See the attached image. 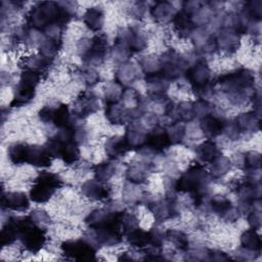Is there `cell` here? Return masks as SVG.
<instances>
[{"instance_id":"cell-22","label":"cell","mask_w":262,"mask_h":262,"mask_svg":"<svg viewBox=\"0 0 262 262\" xmlns=\"http://www.w3.org/2000/svg\"><path fill=\"white\" fill-rule=\"evenodd\" d=\"M237 31L230 27V28H224L220 31L218 34L216 41L217 47H220L224 51H234L237 47V42H238V35Z\"/></svg>"},{"instance_id":"cell-35","label":"cell","mask_w":262,"mask_h":262,"mask_svg":"<svg viewBox=\"0 0 262 262\" xmlns=\"http://www.w3.org/2000/svg\"><path fill=\"white\" fill-rule=\"evenodd\" d=\"M60 45H61V39L45 36V38L40 41V45H39L40 53L43 54L44 56L52 59L53 56L59 50Z\"/></svg>"},{"instance_id":"cell-8","label":"cell","mask_w":262,"mask_h":262,"mask_svg":"<svg viewBox=\"0 0 262 262\" xmlns=\"http://www.w3.org/2000/svg\"><path fill=\"white\" fill-rule=\"evenodd\" d=\"M39 118L44 123H53L56 127L62 129L76 126L68 105L59 103L56 105H46L39 112Z\"/></svg>"},{"instance_id":"cell-6","label":"cell","mask_w":262,"mask_h":262,"mask_svg":"<svg viewBox=\"0 0 262 262\" xmlns=\"http://www.w3.org/2000/svg\"><path fill=\"white\" fill-rule=\"evenodd\" d=\"M41 79V75L32 72V71H24L20 75V79L18 84L14 90V96L10 103L12 107L23 106L29 103L35 95V89Z\"/></svg>"},{"instance_id":"cell-3","label":"cell","mask_w":262,"mask_h":262,"mask_svg":"<svg viewBox=\"0 0 262 262\" xmlns=\"http://www.w3.org/2000/svg\"><path fill=\"white\" fill-rule=\"evenodd\" d=\"M18 228V239H20L26 251L35 254L39 252L46 243V231L36 224L30 216L15 217Z\"/></svg>"},{"instance_id":"cell-29","label":"cell","mask_w":262,"mask_h":262,"mask_svg":"<svg viewBox=\"0 0 262 262\" xmlns=\"http://www.w3.org/2000/svg\"><path fill=\"white\" fill-rule=\"evenodd\" d=\"M235 124L239 132H248V131L252 132L259 128L260 116H258L256 113L242 114L236 118Z\"/></svg>"},{"instance_id":"cell-27","label":"cell","mask_w":262,"mask_h":262,"mask_svg":"<svg viewBox=\"0 0 262 262\" xmlns=\"http://www.w3.org/2000/svg\"><path fill=\"white\" fill-rule=\"evenodd\" d=\"M195 152L199 160L204 163H212L217 157L220 156L216 143L210 139L202 142L196 147Z\"/></svg>"},{"instance_id":"cell-5","label":"cell","mask_w":262,"mask_h":262,"mask_svg":"<svg viewBox=\"0 0 262 262\" xmlns=\"http://www.w3.org/2000/svg\"><path fill=\"white\" fill-rule=\"evenodd\" d=\"M62 185L61 178L52 172L40 173L33 182L30 199L38 204H43L51 199L55 191Z\"/></svg>"},{"instance_id":"cell-14","label":"cell","mask_w":262,"mask_h":262,"mask_svg":"<svg viewBox=\"0 0 262 262\" xmlns=\"http://www.w3.org/2000/svg\"><path fill=\"white\" fill-rule=\"evenodd\" d=\"M171 144L172 143L166 129L157 126L147 133V138L144 146L151 151L160 152L168 148V146H170Z\"/></svg>"},{"instance_id":"cell-33","label":"cell","mask_w":262,"mask_h":262,"mask_svg":"<svg viewBox=\"0 0 262 262\" xmlns=\"http://www.w3.org/2000/svg\"><path fill=\"white\" fill-rule=\"evenodd\" d=\"M137 75L138 72L134 64L129 62L122 63L117 72V82H119L122 86L130 84L137 78Z\"/></svg>"},{"instance_id":"cell-23","label":"cell","mask_w":262,"mask_h":262,"mask_svg":"<svg viewBox=\"0 0 262 262\" xmlns=\"http://www.w3.org/2000/svg\"><path fill=\"white\" fill-rule=\"evenodd\" d=\"M105 151L112 159H119L124 157L129 149L124 136H113L105 142Z\"/></svg>"},{"instance_id":"cell-10","label":"cell","mask_w":262,"mask_h":262,"mask_svg":"<svg viewBox=\"0 0 262 262\" xmlns=\"http://www.w3.org/2000/svg\"><path fill=\"white\" fill-rule=\"evenodd\" d=\"M161 59V74L168 80H175L183 73H186L188 66L187 61L175 51L166 52Z\"/></svg>"},{"instance_id":"cell-44","label":"cell","mask_w":262,"mask_h":262,"mask_svg":"<svg viewBox=\"0 0 262 262\" xmlns=\"http://www.w3.org/2000/svg\"><path fill=\"white\" fill-rule=\"evenodd\" d=\"M82 82L88 86H92L99 81V75L92 69H83L78 72Z\"/></svg>"},{"instance_id":"cell-28","label":"cell","mask_w":262,"mask_h":262,"mask_svg":"<svg viewBox=\"0 0 262 262\" xmlns=\"http://www.w3.org/2000/svg\"><path fill=\"white\" fill-rule=\"evenodd\" d=\"M83 19L85 25L90 30L99 31L102 28L104 21L103 11L100 9V7H91L85 12Z\"/></svg>"},{"instance_id":"cell-45","label":"cell","mask_w":262,"mask_h":262,"mask_svg":"<svg viewBox=\"0 0 262 262\" xmlns=\"http://www.w3.org/2000/svg\"><path fill=\"white\" fill-rule=\"evenodd\" d=\"M149 246H152L156 249L161 248L164 238L166 237V232H164L159 227H152L149 231Z\"/></svg>"},{"instance_id":"cell-36","label":"cell","mask_w":262,"mask_h":262,"mask_svg":"<svg viewBox=\"0 0 262 262\" xmlns=\"http://www.w3.org/2000/svg\"><path fill=\"white\" fill-rule=\"evenodd\" d=\"M116 171V166L112 162H103L94 167L95 179L105 182L107 181Z\"/></svg>"},{"instance_id":"cell-9","label":"cell","mask_w":262,"mask_h":262,"mask_svg":"<svg viewBox=\"0 0 262 262\" xmlns=\"http://www.w3.org/2000/svg\"><path fill=\"white\" fill-rule=\"evenodd\" d=\"M62 254L75 260H94L96 249L94 245L85 238L71 239L61 244Z\"/></svg>"},{"instance_id":"cell-37","label":"cell","mask_w":262,"mask_h":262,"mask_svg":"<svg viewBox=\"0 0 262 262\" xmlns=\"http://www.w3.org/2000/svg\"><path fill=\"white\" fill-rule=\"evenodd\" d=\"M27 144L25 143H14L8 148V158L10 162L14 165L25 164Z\"/></svg>"},{"instance_id":"cell-4","label":"cell","mask_w":262,"mask_h":262,"mask_svg":"<svg viewBox=\"0 0 262 262\" xmlns=\"http://www.w3.org/2000/svg\"><path fill=\"white\" fill-rule=\"evenodd\" d=\"M209 181L210 175L204 169L203 165L195 163L180 176L175 183V188L178 191L193 192L195 195L207 194Z\"/></svg>"},{"instance_id":"cell-20","label":"cell","mask_w":262,"mask_h":262,"mask_svg":"<svg viewBox=\"0 0 262 262\" xmlns=\"http://www.w3.org/2000/svg\"><path fill=\"white\" fill-rule=\"evenodd\" d=\"M211 210L225 220L235 218V211L228 199L223 195H215L210 200Z\"/></svg>"},{"instance_id":"cell-7","label":"cell","mask_w":262,"mask_h":262,"mask_svg":"<svg viewBox=\"0 0 262 262\" xmlns=\"http://www.w3.org/2000/svg\"><path fill=\"white\" fill-rule=\"evenodd\" d=\"M106 49L107 40L103 34L95 35L90 40L84 42L82 48H80L83 61L89 66L100 64L104 59Z\"/></svg>"},{"instance_id":"cell-2","label":"cell","mask_w":262,"mask_h":262,"mask_svg":"<svg viewBox=\"0 0 262 262\" xmlns=\"http://www.w3.org/2000/svg\"><path fill=\"white\" fill-rule=\"evenodd\" d=\"M218 83L221 89L228 94L229 98L235 99L236 102H241L248 91L252 89L254 85V76L249 70L242 69L220 77Z\"/></svg>"},{"instance_id":"cell-16","label":"cell","mask_w":262,"mask_h":262,"mask_svg":"<svg viewBox=\"0 0 262 262\" xmlns=\"http://www.w3.org/2000/svg\"><path fill=\"white\" fill-rule=\"evenodd\" d=\"M149 210L158 221H165L177 215L176 204L173 199H163L149 204Z\"/></svg>"},{"instance_id":"cell-19","label":"cell","mask_w":262,"mask_h":262,"mask_svg":"<svg viewBox=\"0 0 262 262\" xmlns=\"http://www.w3.org/2000/svg\"><path fill=\"white\" fill-rule=\"evenodd\" d=\"M82 193L91 200H105L111 194V188L99 180H88L82 187Z\"/></svg>"},{"instance_id":"cell-31","label":"cell","mask_w":262,"mask_h":262,"mask_svg":"<svg viewBox=\"0 0 262 262\" xmlns=\"http://www.w3.org/2000/svg\"><path fill=\"white\" fill-rule=\"evenodd\" d=\"M241 243L244 249L252 252H260L261 250V238L256 232V229H249L245 231L241 236Z\"/></svg>"},{"instance_id":"cell-11","label":"cell","mask_w":262,"mask_h":262,"mask_svg":"<svg viewBox=\"0 0 262 262\" xmlns=\"http://www.w3.org/2000/svg\"><path fill=\"white\" fill-rule=\"evenodd\" d=\"M186 76L187 80L195 91L202 87L211 84L210 69L203 60H199L193 66L188 67L186 71Z\"/></svg>"},{"instance_id":"cell-38","label":"cell","mask_w":262,"mask_h":262,"mask_svg":"<svg viewBox=\"0 0 262 262\" xmlns=\"http://www.w3.org/2000/svg\"><path fill=\"white\" fill-rule=\"evenodd\" d=\"M212 164H213L212 165V175L214 177H221V176L225 175L231 167L230 161L223 156L217 157L212 162Z\"/></svg>"},{"instance_id":"cell-40","label":"cell","mask_w":262,"mask_h":262,"mask_svg":"<svg viewBox=\"0 0 262 262\" xmlns=\"http://www.w3.org/2000/svg\"><path fill=\"white\" fill-rule=\"evenodd\" d=\"M139 63L146 75L161 72V59L155 56H143Z\"/></svg>"},{"instance_id":"cell-30","label":"cell","mask_w":262,"mask_h":262,"mask_svg":"<svg viewBox=\"0 0 262 262\" xmlns=\"http://www.w3.org/2000/svg\"><path fill=\"white\" fill-rule=\"evenodd\" d=\"M128 243L137 248H145L149 245V233L148 231H144L143 229L137 227L132 228L128 232L125 233Z\"/></svg>"},{"instance_id":"cell-43","label":"cell","mask_w":262,"mask_h":262,"mask_svg":"<svg viewBox=\"0 0 262 262\" xmlns=\"http://www.w3.org/2000/svg\"><path fill=\"white\" fill-rule=\"evenodd\" d=\"M244 166L245 169H247L248 171L254 172L255 170L260 168V164H261V158L260 155L254 151L248 152L244 156Z\"/></svg>"},{"instance_id":"cell-1","label":"cell","mask_w":262,"mask_h":262,"mask_svg":"<svg viewBox=\"0 0 262 262\" xmlns=\"http://www.w3.org/2000/svg\"><path fill=\"white\" fill-rule=\"evenodd\" d=\"M69 2H41L34 6L28 14L29 25L43 33L51 27H63L73 16V7Z\"/></svg>"},{"instance_id":"cell-41","label":"cell","mask_w":262,"mask_h":262,"mask_svg":"<svg viewBox=\"0 0 262 262\" xmlns=\"http://www.w3.org/2000/svg\"><path fill=\"white\" fill-rule=\"evenodd\" d=\"M166 237L180 250H186L188 248V237L181 231L168 230L166 231Z\"/></svg>"},{"instance_id":"cell-25","label":"cell","mask_w":262,"mask_h":262,"mask_svg":"<svg viewBox=\"0 0 262 262\" xmlns=\"http://www.w3.org/2000/svg\"><path fill=\"white\" fill-rule=\"evenodd\" d=\"M16 239H18V228L15 217H11L2 226L0 232V244L1 246H10Z\"/></svg>"},{"instance_id":"cell-39","label":"cell","mask_w":262,"mask_h":262,"mask_svg":"<svg viewBox=\"0 0 262 262\" xmlns=\"http://www.w3.org/2000/svg\"><path fill=\"white\" fill-rule=\"evenodd\" d=\"M123 86L115 81V82H111L108 83L106 86H105V98H106V101L107 103L110 102H117V101H120L121 100V97H122V94H123Z\"/></svg>"},{"instance_id":"cell-42","label":"cell","mask_w":262,"mask_h":262,"mask_svg":"<svg viewBox=\"0 0 262 262\" xmlns=\"http://www.w3.org/2000/svg\"><path fill=\"white\" fill-rule=\"evenodd\" d=\"M169 138L171 140V143L176 144L179 143L183 140L184 134H185V128L182 125L181 122H175L171 124L167 129H166Z\"/></svg>"},{"instance_id":"cell-15","label":"cell","mask_w":262,"mask_h":262,"mask_svg":"<svg viewBox=\"0 0 262 262\" xmlns=\"http://www.w3.org/2000/svg\"><path fill=\"white\" fill-rule=\"evenodd\" d=\"M147 133L148 131H146V129L141 124L130 123V125L126 129V134L124 136L129 149L143 147L146 142Z\"/></svg>"},{"instance_id":"cell-18","label":"cell","mask_w":262,"mask_h":262,"mask_svg":"<svg viewBox=\"0 0 262 262\" xmlns=\"http://www.w3.org/2000/svg\"><path fill=\"white\" fill-rule=\"evenodd\" d=\"M1 206L6 210L26 211L30 206V202L23 192H3L1 195Z\"/></svg>"},{"instance_id":"cell-34","label":"cell","mask_w":262,"mask_h":262,"mask_svg":"<svg viewBox=\"0 0 262 262\" xmlns=\"http://www.w3.org/2000/svg\"><path fill=\"white\" fill-rule=\"evenodd\" d=\"M147 166H144L142 163L133 164L126 171V177L131 183L139 184L145 181L147 176Z\"/></svg>"},{"instance_id":"cell-26","label":"cell","mask_w":262,"mask_h":262,"mask_svg":"<svg viewBox=\"0 0 262 262\" xmlns=\"http://www.w3.org/2000/svg\"><path fill=\"white\" fill-rule=\"evenodd\" d=\"M150 13L156 20L161 23H166L174 18L176 11L171 3L161 1V2H157L154 5Z\"/></svg>"},{"instance_id":"cell-21","label":"cell","mask_w":262,"mask_h":262,"mask_svg":"<svg viewBox=\"0 0 262 262\" xmlns=\"http://www.w3.org/2000/svg\"><path fill=\"white\" fill-rule=\"evenodd\" d=\"M50 61V58L40 53L23 57L21 60L19 61V64L21 68H24V71H32L42 75L48 69Z\"/></svg>"},{"instance_id":"cell-32","label":"cell","mask_w":262,"mask_h":262,"mask_svg":"<svg viewBox=\"0 0 262 262\" xmlns=\"http://www.w3.org/2000/svg\"><path fill=\"white\" fill-rule=\"evenodd\" d=\"M174 116L176 122H188L191 121L195 115L193 111V103L191 102H181L180 104L173 106L170 113Z\"/></svg>"},{"instance_id":"cell-17","label":"cell","mask_w":262,"mask_h":262,"mask_svg":"<svg viewBox=\"0 0 262 262\" xmlns=\"http://www.w3.org/2000/svg\"><path fill=\"white\" fill-rule=\"evenodd\" d=\"M224 125H225V122L223 121V119L213 114V112L201 118V123H200L201 130L208 138H213L221 134L223 132Z\"/></svg>"},{"instance_id":"cell-24","label":"cell","mask_w":262,"mask_h":262,"mask_svg":"<svg viewBox=\"0 0 262 262\" xmlns=\"http://www.w3.org/2000/svg\"><path fill=\"white\" fill-rule=\"evenodd\" d=\"M172 21L174 24V28L177 31V33L183 37L192 34L195 29V25L191 16L186 12H184L183 10L176 12Z\"/></svg>"},{"instance_id":"cell-46","label":"cell","mask_w":262,"mask_h":262,"mask_svg":"<svg viewBox=\"0 0 262 262\" xmlns=\"http://www.w3.org/2000/svg\"><path fill=\"white\" fill-rule=\"evenodd\" d=\"M30 217L38 225L47 224V223L50 222V218H49L48 214L43 210H34V211H32Z\"/></svg>"},{"instance_id":"cell-47","label":"cell","mask_w":262,"mask_h":262,"mask_svg":"<svg viewBox=\"0 0 262 262\" xmlns=\"http://www.w3.org/2000/svg\"><path fill=\"white\" fill-rule=\"evenodd\" d=\"M249 224L253 229H258L261 226V213L259 210H254L248 217Z\"/></svg>"},{"instance_id":"cell-12","label":"cell","mask_w":262,"mask_h":262,"mask_svg":"<svg viewBox=\"0 0 262 262\" xmlns=\"http://www.w3.org/2000/svg\"><path fill=\"white\" fill-rule=\"evenodd\" d=\"M74 105L73 115L77 118H85L98 110L97 97L91 91H84L77 97Z\"/></svg>"},{"instance_id":"cell-13","label":"cell","mask_w":262,"mask_h":262,"mask_svg":"<svg viewBox=\"0 0 262 262\" xmlns=\"http://www.w3.org/2000/svg\"><path fill=\"white\" fill-rule=\"evenodd\" d=\"M52 155L45 146L40 145H28L26 148V156H25V163L36 167L46 168L51 165Z\"/></svg>"}]
</instances>
